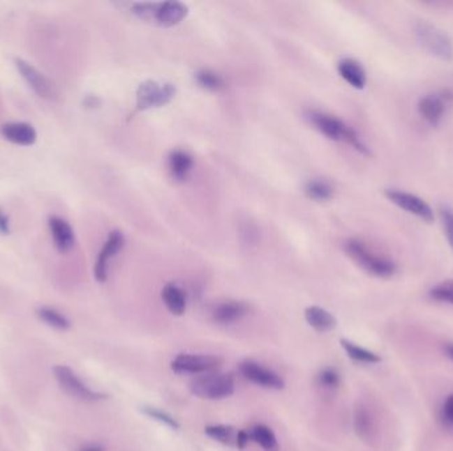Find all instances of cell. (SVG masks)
<instances>
[{"instance_id":"2e32d148","label":"cell","mask_w":453,"mask_h":451,"mask_svg":"<svg viewBox=\"0 0 453 451\" xmlns=\"http://www.w3.org/2000/svg\"><path fill=\"white\" fill-rule=\"evenodd\" d=\"M248 311L246 303L236 302V300H227L219 303L212 311V319L221 324H231L242 319Z\"/></svg>"},{"instance_id":"277c9868","label":"cell","mask_w":453,"mask_h":451,"mask_svg":"<svg viewBox=\"0 0 453 451\" xmlns=\"http://www.w3.org/2000/svg\"><path fill=\"white\" fill-rule=\"evenodd\" d=\"M193 395L206 400H221L231 396L235 380L231 374H206L195 379L190 384Z\"/></svg>"},{"instance_id":"5bb4252c","label":"cell","mask_w":453,"mask_h":451,"mask_svg":"<svg viewBox=\"0 0 453 451\" xmlns=\"http://www.w3.org/2000/svg\"><path fill=\"white\" fill-rule=\"evenodd\" d=\"M1 137L17 146H32L38 139V132L26 122H8L0 126Z\"/></svg>"},{"instance_id":"4fadbf2b","label":"cell","mask_w":453,"mask_h":451,"mask_svg":"<svg viewBox=\"0 0 453 451\" xmlns=\"http://www.w3.org/2000/svg\"><path fill=\"white\" fill-rule=\"evenodd\" d=\"M124 245V236L122 233L114 231L110 233L103 250L100 252L96 266H94V277L98 282H105L107 278V266L109 261L116 256Z\"/></svg>"},{"instance_id":"1f68e13d","label":"cell","mask_w":453,"mask_h":451,"mask_svg":"<svg viewBox=\"0 0 453 451\" xmlns=\"http://www.w3.org/2000/svg\"><path fill=\"white\" fill-rule=\"evenodd\" d=\"M441 418L445 425L453 427V395L448 396L441 408Z\"/></svg>"},{"instance_id":"6da1fadb","label":"cell","mask_w":453,"mask_h":451,"mask_svg":"<svg viewBox=\"0 0 453 451\" xmlns=\"http://www.w3.org/2000/svg\"><path fill=\"white\" fill-rule=\"evenodd\" d=\"M345 250L363 270L378 278H389L396 273V265L389 258L376 252L362 240L351 238L346 241Z\"/></svg>"},{"instance_id":"ac0fdd59","label":"cell","mask_w":453,"mask_h":451,"mask_svg":"<svg viewBox=\"0 0 453 451\" xmlns=\"http://www.w3.org/2000/svg\"><path fill=\"white\" fill-rule=\"evenodd\" d=\"M305 319L317 332H329L336 328V318L326 309L318 306H311L305 309Z\"/></svg>"},{"instance_id":"d590c367","label":"cell","mask_w":453,"mask_h":451,"mask_svg":"<svg viewBox=\"0 0 453 451\" xmlns=\"http://www.w3.org/2000/svg\"><path fill=\"white\" fill-rule=\"evenodd\" d=\"M445 353H447V356L451 359V360L453 361V343H448V344H445Z\"/></svg>"},{"instance_id":"ffe728a7","label":"cell","mask_w":453,"mask_h":451,"mask_svg":"<svg viewBox=\"0 0 453 451\" xmlns=\"http://www.w3.org/2000/svg\"><path fill=\"white\" fill-rule=\"evenodd\" d=\"M162 299L174 315H183L186 311V297L181 289L175 284H170L162 290Z\"/></svg>"},{"instance_id":"e575fe53","label":"cell","mask_w":453,"mask_h":451,"mask_svg":"<svg viewBox=\"0 0 453 451\" xmlns=\"http://www.w3.org/2000/svg\"><path fill=\"white\" fill-rule=\"evenodd\" d=\"M77 451H105L104 446L98 445V443H88L82 448H80Z\"/></svg>"},{"instance_id":"d6a6232c","label":"cell","mask_w":453,"mask_h":451,"mask_svg":"<svg viewBox=\"0 0 453 451\" xmlns=\"http://www.w3.org/2000/svg\"><path fill=\"white\" fill-rule=\"evenodd\" d=\"M11 232V225H10V219L6 215V212L0 208V234L7 236Z\"/></svg>"},{"instance_id":"5b68a950","label":"cell","mask_w":453,"mask_h":451,"mask_svg":"<svg viewBox=\"0 0 453 451\" xmlns=\"http://www.w3.org/2000/svg\"><path fill=\"white\" fill-rule=\"evenodd\" d=\"M53 374L60 384L61 389L64 390L66 395L70 397H75L81 401H93L103 400L106 396L98 392H93L91 389L87 387L80 379L77 374H75L69 367L65 365H56L53 368Z\"/></svg>"},{"instance_id":"d6986e66","label":"cell","mask_w":453,"mask_h":451,"mask_svg":"<svg viewBox=\"0 0 453 451\" xmlns=\"http://www.w3.org/2000/svg\"><path fill=\"white\" fill-rule=\"evenodd\" d=\"M354 429L359 438L370 441L374 436V420L366 406H358L354 413Z\"/></svg>"},{"instance_id":"8992f818","label":"cell","mask_w":453,"mask_h":451,"mask_svg":"<svg viewBox=\"0 0 453 451\" xmlns=\"http://www.w3.org/2000/svg\"><path fill=\"white\" fill-rule=\"evenodd\" d=\"M221 358L211 355H178L172 362L171 369L177 374H209L221 365Z\"/></svg>"},{"instance_id":"7c38bea8","label":"cell","mask_w":453,"mask_h":451,"mask_svg":"<svg viewBox=\"0 0 453 451\" xmlns=\"http://www.w3.org/2000/svg\"><path fill=\"white\" fill-rule=\"evenodd\" d=\"M187 6L181 1L153 3V13L150 22L161 26H177L187 16Z\"/></svg>"},{"instance_id":"7402d4cb","label":"cell","mask_w":453,"mask_h":451,"mask_svg":"<svg viewBox=\"0 0 453 451\" xmlns=\"http://www.w3.org/2000/svg\"><path fill=\"white\" fill-rule=\"evenodd\" d=\"M251 439H253L256 443L265 451H279L280 446L276 439V436L272 430L265 425H256L251 430Z\"/></svg>"},{"instance_id":"f546056e","label":"cell","mask_w":453,"mask_h":451,"mask_svg":"<svg viewBox=\"0 0 453 451\" xmlns=\"http://www.w3.org/2000/svg\"><path fill=\"white\" fill-rule=\"evenodd\" d=\"M440 216L448 244L451 246L453 252V208L447 206V204H443L440 206Z\"/></svg>"},{"instance_id":"ba28073f","label":"cell","mask_w":453,"mask_h":451,"mask_svg":"<svg viewBox=\"0 0 453 451\" xmlns=\"http://www.w3.org/2000/svg\"><path fill=\"white\" fill-rule=\"evenodd\" d=\"M385 194L392 204L414 215L417 219L423 220L428 224L435 219L432 208L429 206L427 201H424L422 197L416 194L404 192L401 190H386Z\"/></svg>"},{"instance_id":"4316f807","label":"cell","mask_w":453,"mask_h":451,"mask_svg":"<svg viewBox=\"0 0 453 451\" xmlns=\"http://www.w3.org/2000/svg\"><path fill=\"white\" fill-rule=\"evenodd\" d=\"M196 81L200 86L209 89V91H218L224 85L223 79L219 75L211 72V70H202L196 75Z\"/></svg>"},{"instance_id":"52a82bcc","label":"cell","mask_w":453,"mask_h":451,"mask_svg":"<svg viewBox=\"0 0 453 451\" xmlns=\"http://www.w3.org/2000/svg\"><path fill=\"white\" fill-rule=\"evenodd\" d=\"M175 94V88L171 84H158L156 81H146L137 91V106L141 110L159 107L171 101Z\"/></svg>"},{"instance_id":"8fae6325","label":"cell","mask_w":453,"mask_h":451,"mask_svg":"<svg viewBox=\"0 0 453 451\" xmlns=\"http://www.w3.org/2000/svg\"><path fill=\"white\" fill-rule=\"evenodd\" d=\"M448 95L445 93H429L417 103V112L431 126H439L445 114Z\"/></svg>"},{"instance_id":"836d02e7","label":"cell","mask_w":453,"mask_h":451,"mask_svg":"<svg viewBox=\"0 0 453 451\" xmlns=\"http://www.w3.org/2000/svg\"><path fill=\"white\" fill-rule=\"evenodd\" d=\"M251 441V434L246 433L244 430H240L237 431V438H236V448H239L240 450L246 449L248 442Z\"/></svg>"},{"instance_id":"4dcf8cb0","label":"cell","mask_w":453,"mask_h":451,"mask_svg":"<svg viewBox=\"0 0 453 451\" xmlns=\"http://www.w3.org/2000/svg\"><path fill=\"white\" fill-rule=\"evenodd\" d=\"M142 411L146 415H149V417L154 418L156 421H159V422L169 426V427L174 429V430H178L179 429V424L171 415H169L168 413L162 412V411H159L156 408H151V406H144Z\"/></svg>"},{"instance_id":"9a60e30c","label":"cell","mask_w":453,"mask_h":451,"mask_svg":"<svg viewBox=\"0 0 453 451\" xmlns=\"http://www.w3.org/2000/svg\"><path fill=\"white\" fill-rule=\"evenodd\" d=\"M48 225L56 249L61 254L69 253L75 246V232L69 222L59 216H51L48 220Z\"/></svg>"},{"instance_id":"3957f363","label":"cell","mask_w":453,"mask_h":451,"mask_svg":"<svg viewBox=\"0 0 453 451\" xmlns=\"http://www.w3.org/2000/svg\"><path fill=\"white\" fill-rule=\"evenodd\" d=\"M311 123L329 139L350 143L351 146H354V148L361 151L362 154L370 155L369 148L363 144L357 132L349 128L346 123H343L341 119L324 113H311Z\"/></svg>"},{"instance_id":"cb8c5ba5","label":"cell","mask_w":453,"mask_h":451,"mask_svg":"<svg viewBox=\"0 0 453 451\" xmlns=\"http://www.w3.org/2000/svg\"><path fill=\"white\" fill-rule=\"evenodd\" d=\"M206 434L218 442H221L228 446H236L237 431L232 426L214 425L206 427Z\"/></svg>"},{"instance_id":"603a6c76","label":"cell","mask_w":453,"mask_h":451,"mask_svg":"<svg viewBox=\"0 0 453 451\" xmlns=\"http://www.w3.org/2000/svg\"><path fill=\"white\" fill-rule=\"evenodd\" d=\"M341 346H342V349L346 351L350 359H352V360L367 362V364H376V362L380 361V358L374 352L362 349V347L351 343L346 339L341 340Z\"/></svg>"},{"instance_id":"30bf717a","label":"cell","mask_w":453,"mask_h":451,"mask_svg":"<svg viewBox=\"0 0 453 451\" xmlns=\"http://www.w3.org/2000/svg\"><path fill=\"white\" fill-rule=\"evenodd\" d=\"M239 369L240 374H243L246 380L260 387L269 388V389H283L285 387V381L281 376L262 367L256 361H244L240 364Z\"/></svg>"},{"instance_id":"7a4b0ae2","label":"cell","mask_w":453,"mask_h":451,"mask_svg":"<svg viewBox=\"0 0 453 451\" xmlns=\"http://www.w3.org/2000/svg\"><path fill=\"white\" fill-rule=\"evenodd\" d=\"M415 38L419 44L435 57L451 61L453 59V41L439 26L427 20H417L414 26Z\"/></svg>"},{"instance_id":"f1b7e54d","label":"cell","mask_w":453,"mask_h":451,"mask_svg":"<svg viewBox=\"0 0 453 451\" xmlns=\"http://www.w3.org/2000/svg\"><path fill=\"white\" fill-rule=\"evenodd\" d=\"M339 383H341V376L334 368H325L318 374L320 387L327 389V390L337 389L339 387Z\"/></svg>"},{"instance_id":"484cf974","label":"cell","mask_w":453,"mask_h":451,"mask_svg":"<svg viewBox=\"0 0 453 451\" xmlns=\"http://www.w3.org/2000/svg\"><path fill=\"white\" fill-rule=\"evenodd\" d=\"M306 194L313 199V200H317V201H326V200H330L334 194V191L333 188L330 187V184H327L326 181H309L306 184Z\"/></svg>"},{"instance_id":"44dd1931","label":"cell","mask_w":453,"mask_h":451,"mask_svg":"<svg viewBox=\"0 0 453 451\" xmlns=\"http://www.w3.org/2000/svg\"><path fill=\"white\" fill-rule=\"evenodd\" d=\"M170 171L174 179L184 181L193 168V158L183 151H174L170 155Z\"/></svg>"},{"instance_id":"e0dca14e","label":"cell","mask_w":453,"mask_h":451,"mask_svg":"<svg viewBox=\"0 0 453 451\" xmlns=\"http://www.w3.org/2000/svg\"><path fill=\"white\" fill-rule=\"evenodd\" d=\"M338 72L355 89H363L366 86L367 77L362 65L352 59H345L338 64Z\"/></svg>"},{"instance_id":"9c48e42d","label":"cell","mask_w":453,"mask_h":451,"mask_svg":"<svg viewBox=\"0 0 453 451\" xmlns=\"http://www.w3.org/2000/svg\"><path fill=\"white\" fill-rule=\"evenodd\" d=\"M15 64H16L19 73L22 75V77L26 79L27 84L39 97L45 98V100H56L57 98V91H56L54 85L34 65L29 64L23 59H16Z\"/></svg>"},{"instance_id":"d4e9b609","label":"cell","mask_w":453,"mask_h":451,"mask_svg":"<svg viewBox=\"0 0 453 451\" xmlns=\"http://www.w3.org/2000/svg\"><path fill=\"white\" fill-rule=\"evenodd\" d=\"M38 316L44 323H47L48 326H51L56 330H61L65 331L68 328H70V322L65 318L64 315H61L57 309H51V307H40L36 311Z\"/></svg>"},{"instance_id":"83f0119b","label":"cell","mask_w":453,"mask_h":451,"mask_svg":"<svg viewBox=\"0 0 453 451\" xmlns=\"http://www.w3.org/2000/svg\"><path fill=\"white\" fill-rule=\"evenodd\" d=\"M429 296L435 300L453 305V281H445L443 284H436L429 291Z\"/></svg>"}]
</instances>
